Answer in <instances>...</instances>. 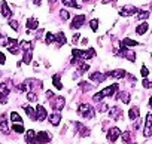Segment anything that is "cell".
Masks as SVG:
<instances>
[{
    "label": "cell",
    "mask_w": 152,
    "mask_h": 144,
    "mask_svg": "<svg viewBox=\"0 0 152 144\" xmlns=\"http://www.w3.org/2000/svg\"><path fill=\"white\" fill-rule=\"evenodd\" d=\"M79 88L84 89V91H90V89H93V85H90L88 82H81L79 83Z\"/></svg>",
    "instance_id": "38"
},
{
    "label": "cell",
    "mask_w": 152,
    "mask_h": 144,
    "mask_svg": "<svg viewBox=\"0 0 152 144\" xmlns=\"http://www.w3.org/2000/svg\"><path fill=\"white\" fill-rule=\"evenodd\" d=\"M107 110H109V106H107V104H104V103H102V104H100V107H99V111L104 113V111H107Z\"/></svg>",
    "instance_id": "46"
},
{
    "label": "cell",
    "mask_w": 152,
    "mask_h": 144,
    "mask_svg": "<svg viewBox=\"0 0 152 144\" xmlns=\"http://www.w3.org/2000/svg\"><path fill=\"white\" fill-rule=\"evenodd\" d=\"M52 83L57 89H63V83H61V79H60V75H54L52 76Z\"/></svg>",
    "instance_id": "27"
},
{
    "label": "cell",
    "mask_w": 152,
    "mask_h": 144,
    "mask_svg": "<svg viewBox=\"0 0 152 144\" xmlns=\"http://www.w3.org/2000/svg\"><path fill=\"white\" fill-rule=\"evenodd\" d=\"M0 12H2V15L5 17V18H11L12 17V11H11V8H9V5L5 2H2V6H0Z\"/></svg>",
    "instance_id": "16"
},
{
    "label": "cell",
    "mask_w": 152,
    "mask_h": 144,
    "mask_svg": "<svg viewBox=\"0 0 152 144\" xmlns=\"http://www.w3.org/2000/svg\"><path fill=\"white\" fill-rule=\"evenodd\" d=\"M9 25L15 30V31H18V27H20V24H18V21H15V20H11L9 21Z\"/></svg>",
    "instance_id": "44"
},
{
    "label": "cell",
    "mask_w": 152,
    "mask_h": 144,
    "mask_svg": "<svg viewBox=\"0 0 152 144\" xmlns=\"http://www.w3.org/2000/svg\"><path fill=\"white\" fill-rule=\"evenodd\" d=\"M151 9H152V8H151Z\"/></svg>",
    "instance_id": "54"
},
{
    "label": "cell",
    "mask_w": 152,
    "mask_h": 144,
    "mask_svg": "<svg viewBox=\"0 0 152 144\" xmlns=\"http://www.w3.org/2000/svg\"><path fill=\"white\" fill-rule=\"evenodd\" d=\"M139 114H140V110H139V107H136V106L128 110V117H130V120H136V119L139 117Z\"/></svg>",
    "instance_id": "23"
},
{
    "label": "cell",
    "mask_w": 152,
    "mask_h": 144,
    "mask_svg": "<svg viewBox=\"0 0 152 144\" xmlns=\"http://www.w3.org/2000/svg\"><path fill=\"white\" fill-rule=\"evenodd\" d=\"M60 17H61V20H63V21H66V20H69V18H70V14H69L66 9H61V11H60Z\"/></svg>",
    "instance_id": "39"
},
{
    "label": "cell",
    "mask_w": 152,
    "mask_h": 144,
    "mask_svg": "<svg viewBox=\"0 0 152 144\" xmlns=\"http://www.w3.org/2000/svg\"><path fill=\"white\" fill-rule=\"evenodd\" d=\"M137 12V8L136 6H122V9L119 11V15L122 18H127V17H131Z\"/></svg>",
    "instance_id": "9"
},
{
    "label": "cell",
    "mask_w": 152,
    "mask_h": 144,
    "mask_svg": "<svg viewBox=\"0 0 152 144\" xmlns=\"http://www.w3.org/2000/svg\"><path fill=\"white\" fill-rule=\"evenodd\" d=\"M64 104H66V100H64L63 97H57V98H54V100L51 101V106H52V109H54L55 111H61V110L64 109Z\"/></svg>",
    "instance_id": "7"
},
{
    "label": "cell",
    "mask_w": 152,
    "mask_h": 144,
    "mask_svg": "<svg viewBox=\"0 0 152 144\" xmlns=\"http://www.w3.org/2000/svg\"><path fill=\"white\" fill-rule=\"evenodd\" d=\"M116 98H119V100H121L122 103H125V104H128V103H130V95H128L127 92H118Z\"/></svg>",
    "instance_id": "31"
},
{
    "label": "cell",
    "mask_w": 152,
    "mask_h": 144,
    "mask_svg": "<svg viewBox=\"0 0 152 144\" xmlns=\"http://www.w3.org/2000/svg\"><path fill=\"white\" fill-rule=\"evenodd\" d=\"M121 45L124 46V48H130V46H139V42H136V40H133V39H124V42H121Z\"/></svg>",
    "instance_id": "26"
},
{
    "label": "cell",
    "mask_w": 152,
    "mask_h": 144,
    "mask_svg": "<svg viewBox=\"0 0 152 144\" xmlns=\"http://www.w3.org/2000/svg\"><path fill=\"white\" fill-rule=\"evenodd\" d=\"M18 48H20V43H18L17 39H8L6 49L11 51V54H17V52H18Z\"/></svg>",
    "instance_id": "11"
},
{
    "label": "cell",
    "mask_w": 152,
    "mask_h": 144,
    "mask_svg": "<svg viewBox=\"0 0 152 144\" xmlns=\"http://www.w3.org/2000/svg\"><path fill=\"white\" fill-rule=\"evenodd\" d=\"M8 95H9V89L5 83L0 82V103H6L8 101Z\"/></svg>",
    "instance_id": "15"
},
{
    "label": "cell",
    "mask_w": 152,
    "mask_h": 144,
    "mask_svg": "<svg viewBox=\"0 0 152 144\" xmlns=\"http://www.w3.org/2000/svg\"><path fill=\"white\" fill-rule=\"evenodd\" d=\"M90 27H91L93 31H97V30H99V20H96V18L91 20V21H90Z\"/></svg>",
    "instance_id": "36"
},
{
    "label": "cell",
    "mask_w": 152,
    "mask_h": 144,
    "mask_svg": "<svg viewBox=\"0 0 152 144\" xmlns=\"http://www.w3.org/2000/svg\"><path fill=\"white\" fill-rule=\"evenodd\" d=\"M11 120H12L14 123H23V117H21L17 111H12V113H11Z\"/></svg>",
    "instance_id": "32"
},
{
    "label": "cell",
    "mask_w": 152,
    "mask_h": 144,
    "mask_svg": "<svg viewBox=\"0 0 152 144\" xmlns=\"http://www.w3.org/2000/svg\"><path fill=\"white\" fill-rule=\"evenodd\" d=\"M6 43H8V37L3 33H0V46H6Z\"/></svg>",
    "instance_id": "41"
},
{
    "label": "cell",
    "mask_w": 152,
    "mask_h": 144,
    "mask_svg": "<svg viewBox=\"0 0 152 144\" xmlns=\"http://www.w3.org/2000/svg\"><path fill=\"white\" fill-rule=\"evenodd\" d=\"M116 55L124 56L125 59H128V61H131V62H134V61H136V54H134L133 51H130L128 48H124L122 45H121V49H119V51H116Z\"/></svg>",
    "instance_id": "3"
},
{
    "label": "cell",
    "mask_w": 152,
    "mask_h": 144,
    "mask_svg": "<svg viewBox=\"0 0 152 144\" xmlns=\"http://www.w3.org/2000/svg\"><path fill=\"white\" fill-rule=\"evenodd\" d=\"M119 135H121V129H119L118 126H113V128H110L109 132H107V140H109L110 143H115Z\"/></svg>",
    "instance_id": "10"
},
{
    "label": "cell",
    "mask_w": 152,
    "mask_h": 144,
    "mask_svg": "<svg viewBox=\"0 0 152 144\" xmlns=\"http://www.w3.org/2000/svg\"><path fill=\"white\" fill-rule=\"evenodd\" d=\"M140 73H142V77H143V79H146V77H148V75H149V70H148L145 65H142V68H140Z\"/></svg>",
    "instance_id": "42"
},
{
    "label": "cell",
    "mask_w": 152,
    "mask_h": 144,
    "mask_svg": "<svg viewBox=\"0 0 152 144\" xmlns=\"http://www.w3.org/2000/svg\"><path fill=\"white\" fill-rule=\"evenodd\" d=\"M48 120H49V123H51L52 126H58L60 122H61V114H60V111H54L52 114H49V116H48Z\"/></svg>",
    "instance_id": "14"
},
{
    "label": "cell",
    "mask_w": 152,
    "mask_h": 144,
    "mask_svg": "<svg viewBox=\"0 0 152 144\" xmlns=\"http://www.w3.org/2000/svg\"><path fill=\"white\" fill-rule=\"evenodd\" d=\"M48 2H49V3H55V2H57V0H48Z\"/></svg>",
    "instance_id": "51"
},
{
    "label": "cell",
    "mask_w": 152,
    "mask_h": 144,
    "mask_svg": "<svg viewBox=\"0 0 152 144\" xmlns=\"http://www.w3.org/2000/svg\"><path fill=\"white\" fill-rule=\"evenodd\" d=\"M121 109L119 107H112L110 110H109V116L112 117V119H115V120H118V119H121Z\"/></svg>",
    "instance_id": "22"
},
{
    "label": "cell",
    "mask_w": 152,
    "mask_h": 144,
    "mask_svg": "<svg viewBox=\"0 0 152 144\" xmlns=\"http://www.w3.org/2000/svg\"><path fill=\"white\" fill-rule=\"evenodd\" d=\"M24 110H26L27 116H28L31 120H36V110H34L33 107H30V106H24Z\"/></svg>",
    "instance_id": "25"
},
{
    "label": "cell",
    "mask_w": 152,
    "mask_h": 144,
    "mask_svg": "<svg viewBox=\"0 0 152 144\" xmlns=\"http://www.w3.org/2000/svg\"><path fill=\"white\" fill-rule=\"evenodd\" d=\"M75 125H76V128H78L79 135H82V137H88V135H90V129H88V128H85L84 125H81V123H78V122H76Z\"/></svg>",
    "instance_id": "24"
},
{
    "label": "cell",
    "mask_w": 152,
    "mask_h": 144,
    "mask_svg": "<svg viewBox=\"0 0 152 144\" xmlns=\"http://www.w3.org/2000/svg\"><path fill=\"white\" fill-rule=\"evenodd\" d=\"M148 17H149V12H148V11H139V15H137V18H139L140 21H142V20L145 21Z\"/></svg>",
    "instance_id": "37"
},
{
    "label": "cell",
    "mask_w": 152,
    "mask_h": 144,
    "mask_svg": "<svg viewBox=\"0 0 152 144\" xmlns=\"http://www.w3.org/2000/svg\"><path fill=\"white\" fill-rule=\"evenodd\" d=\"M5 62H6V56H5V54H3V52H0V64L3 65Z\"/></svg>",
    "instance_id": "47"
},
{
    "label": "cell",
    "mask_w": 152,
    "mask_h": 144,
    "mask_svg": "<svg viewBox=\"0 0 152 144\" xmlns=\"http://www.w3.org/2000/svg\"><path fill=\"white\" fill-rule=\"evenodd\" d=\"M130 140H131V134H130L128 131L124 132V134H122V141H124V143H128Z\"/></svg>",
    "instance_id": "45"
},
{
    "label": "cell",
    "mask_w": 152,
    "mask_h": 144,
    "mask_svg": "<svg viewBox=\"0 0 152 144\" xmlns=\"http://www.w3.org/2000/svg\"><path fill=\"white\" fill-rule=\"evenodd\" d=\"M49 141H51V134L46 132V131H40V132H37L36 141H34L33 144H46V143H49Z\"/></svg>",
    "instance_id": "4"
},
{
    "label": "cell",
    "mask_w": 152,
    "mask_h": 144,
    "mask_svg": "<svg viewBox=\"0 0 152 144\" xmlns=\"http://www.w3.org/2000/svg\"><path fill=\"white\" fill-rule=\"evenodd\" d=\"M55 42H57V45H58V48H61L63 45H66V36H64V33L63 31H58L57 34H55Z\"/></svg>",
    "instance_id": "21"
},
{
    "label": "cell",
    "mask_w": 152,
    "mask_h": 144,
    "mask_svg": "<svg viewBox=\"0 0 152 144\" xmlns=\"http://www.w3.org/2000/svg\"><path fill=\"white\" fill-rule=\"evenodd\" d=\"M12 131L17 134H23L24 132V125L23 123H14L12 125Z\"/></svg>",
    "instance_id": "34"
},
{
    "label": "cell",
    "mask_w": 152,
    "mask_h": 144,
    "mask_svg": "<svg viewBox=\"0 0 152 144\" xmlns=\"http://www.w3.org/2000/svg\"><path fill=\"white\" fill-rule=\"evenodd\" d=\"M52 42H55V34H52L51 31H48L46 36H45V43L46 45H51Z\"/></svg>",
    "instance_id": "35"
},
{
    "label": "cell",
    "mask_w": 152,
    "mask_h": 144,
    "mask_svg": "<svg viewBox=\"0 0 152 144\" xmlns=\"http://www.w3.org/2000/svg\"><path fill=\"white\" fill-rule=\"evenodd\" d=\"M0 132L5 134V135H8V134H9V125H8V120H6V117H5V116L0 117Z\"/></svg>",
    "instance_id": "18"
},
{
    "label": "cell",
    "mask_w": 152,
    "mask_h": 144,
    "mask_svg": "<svg viewBox=\"0 0 152 144\" xmlns=\"http://www.w3.org/2000/svg\"><path fill=\"white\" fill-rule=\"evenodd\" d=\"M61 2L64 3V6H70V8H76V9L81 8L78 3H76V0H61Z\"/></svg>",
    "instance_id": "33"
},
{
    "label": "cell",
    "mask_w": 152,
    "mask_h": 144,
    "mask_svg": "<svg viewBox=\"0 0 152 144\" xmlns=\"http://www.w3.org/2000/svg\"><path fill=\"white\" fill-rule=\"evenodd\" d=\"M46 117H48V114H46V110H45V107L39 104V106L36 107V120H39V122H43Z\"/></svg>",
    "instance_id": "13"
},
{
    "label": "cell",
    "mask_w": 152,
    "mask_h": 144,
    "mask_svg": "<svg viewBox=\"0 0 152 144\" xmlns=\"http://www.w3.org/2000/svg\"><path fill=\"white\" fill-rule=\"evenodd\" d=\"M127 73L124 70H113V71H109V73H106L107 77H112V79H122Z\"/></svg>",
    "instance_id": "17"
},
{
    "label": "cell",
    "mask_w": 152,
    "mask_h": 144,
    "mask_svg": "<svg viewBox=\"0 0 152 144\" xmlns=\"http://www.w3.org/2000/svg\"><path fill=\"white\" fill-rule=\"evenodd\" d=\"M82 2H85V3H87V2H91V0H82Z\"/></svg>",
    "instance_id": "53"
},
{
    "label": "cell",
    "mask_w": 152,
    "mask_h": 144,
    "mask_svg": "<svg viewBox=\"0 0 152 144\" xmlns=\"http://www.w3.org/2000/svg\"><path fill=\"white\" fill-rule=\"evenodd\" d=\"M106 79H107V76L103 75V73H100V71H94V73L90 75V80L94 82V83H103Z\"/></svg>",
    "instance_id": "8"
},
{
    "label": "cell",
    "mask_w": 152,
    "mask_h": 144,
    "mask_svg": "<svg viewBox=\"0 0 152 144\" xmlns=\"http://www.w3.org/2000/svg\"><path fill=\"white\" fill-rule=\"evenodd\" d=\"M96 55V51H94V48H90L88 51H79V49H73L72 51V56H73V59H90V58H93Z\"/></svg>",
    "instance_id": "1"
},
{
    "label": "cell",
    "mask_w": 152,
    "mask_h": 144,
    "mask_svg": "<svg viewBox=\"0 0 152 144\" xmlns=\"http://www.w3.org/2000/svg\"><path fill=\"white\" fill-rule=\"evenodd\" d=\"M27 100L31 101V103H34V101H37V95H36L34 92H28V94H27Z\"/></svg>",
    "instance_id": "40"
},
{
    "label": "cell",
    "mask_w": 152,
    "mask_h": 144,
    "mask_svg": "<svg viewBox=\"0 0 152 144\" xmlns=\"http://www.w3.org/2000/svg\"><path fill=\"white\" fill-rule=\"evenodd\" d=\"M78 114H79V116H82L84 119H91V117H94L96 110H94V107H93V106H90V104L84 103V104H81V106L78 107Z\"/></svg>",
    "instance_id": "2"
},
{
    "label": "cell",
    "mask_w": 152,
    "mask_h": 144,
    "mask_svg": "<svg viewBox=\"0 0 152 144\" xmlns=\"http://www.w3.org/2000/svg\"><path fill=\"white\" fill-rule=\"evenodd\" d=\"M78 40H79V34H75L72 39V43H78Z\"/></svg>",
    "instance_id": "48"
},
{
    "label": "cell",
    "mask_w": 152,
    "mask_h": 144,
    "mask_svg": "<svg viewBox=\"0 0 152 144\" xmlns=\"http://www.w3.org/2000/svg\"><path fill=\"white\" fill-rule=\"evenodd\" d=\"M46 97H48V98H54V94H52L51 91H46Z\"/></svg>",
    "instance_id": "50"
},
{
    "label": "cell",
    "mask_w": 152,
    "mask_h": 144,
    "mask_svg": "<svg viewBox=\"0 0 152 144\" xmlns=\"http://www.w3.org/2000/svg\"><path fill=\"white\" fill-rule=\"evenodd\" d=\"M90 68V65L87 64V62H81L79 64V67H78V71H76V76H79V75H82V73H85V71Z\"/></svg>",
    "instance_id": "28"
},
{
    "label": "cell",
    "mask_w": 152,
    "mask_h": 144,
    "mask_svg": "<svg viewBox=\"0 0 152 144\" xmlns=\"http://www.w3.org/2000/svg\"><path fill=\"white\" fill-rule=\"evenodd\" d=\"M143 135L148 138L152 135V113L146 114V122H145V128H143Z\"/></svg>",
    "instance_id": "5"
},
{
    "label": "cell",
    "mask_w": 152,
    "mask_h": 144,
    "mask_svg": "<svg viewBox=\"0 0 152 144\" xmlns=\"http://www.w3.org/2000/svg\"><path fill=\"white\" fill-rule=\"evenodd\" d=\"M36 135H37V132H34L33 129H28V131L26 132V143L33 144V143L36 141Z\"/></svg>",
    "instance_id": "20"
},
{
    "label": "cell",
    "mask_w": 152,
    "mask_h": 144,
    "mask_svg": "<svg viewBox=\"0 0 152 144\" xmlns=\"http://www.w3.org/2000/svg\"><path fill=\"white\" fill-rule=\"evenodd\" d=\"M84 22H85V17H84V15H76V17L73 18L72 24H70V28H72V30H78V28H81V27L84 25Z\"/></svg>",
    "instance_id": "6"
},
{
    "label": "cell",
    "mask_w": 152,
    "mask_h": 144,
    "mask_svg": "<svg viewBox=\"0 0 152 144\" xmlns=\"http://www.w3.org/2000/svg\"><path fill=\"white\" fill-rule=\"evenodd\" d=\"M31 56H33V51H26L24 56H23V62L24 64H30L31 62Z\"/></svg>",
    "instance_id": "30"
},
{
    "label": "cell",
    "mask_w": 152,
    "mask_h": 144,
    "mask_svg": "<svg viewBox=\"0 0 152 144\" xmlns=\"http://www.w3.org/2000/svg\"><path fill=\"white\" fill-rule=\"evenodd\" d=\"M146 31H148V24H146V22H142V24H140V25H137V28H136V33H137V34H140V36H142V34H145Z\"/></svg>",
    "instance_id": "29"
},
{
    "label": "cell",
    "mask_w": 152,
    "mask_h": 144,
    "mask_svg": "<svg viewBox=\"0 0 152 144\" xmlns=\"http://www.w3.org/2000/svg\"><path fill=\"white\" fill-rule=\"evenodd\" d=\"M107 2H113V0H104V3H107Z\"/></svg>",
    "instance_id": "52"
},
{
    "label": "cell",
    "mask_w": 152,
    "mask_h": 144,
    "mask_svg": "<svg viewBox=\"0 0 152 144\" xmlns=\"http://www.w3.org/2000/svg\"><path fill=\"white\" fill-rule=\"evenodd\" d=\"M116 91H118V83H113V85H110V86L104 88V89H103V91H100V92H102V95H103V97H113Z\"/></svg>",
    "instance_id": "12"
},
{
    "label": "cell",
    "mask_w": 152,
    "mask_h": 144,
    "mask_svg": "<svg viewBox=\"0 0 152 144\" xmlns=\"http://www.w3.org/2000/svg\"><path fill=\"white\" fill-rule=\"evenodd\" d=\"M37 27H39V21L36 18H28L27 20V33L33 31V30H37Z\"/></svg>",
    "instance_id": "19"
},
{
    "label": "cell",
    "mask_w": 152,
    "mask_h": 144,
    "mask_svg": "<svg viewBox=\"0 0 152 144\" xmlns=\"http://www.w3.org/2000/svg\"><path fill=\"white\" fill-rule=\"evenodd\" d=\"M31 2L36 5V6H40V3H42V0H31Z\"/></svg>",
    "instance_id": "49"
},
{
    "label": "cell",
    "mask_w": 152,
    "mask_h": 144,
    "mask_svg": "<svg viewBox=\"0 0 152 144\" xmlns=\"http://www.w3.org/2000/svg\"><path fill=\"white\" fill-rule=\"evenodd\" d=\"M142 85H143V88H145V89L152 88V82H151V80H148V79H143V80H142Z\"/></svg>",
    "instance_id": "43"
}]
</instances>
